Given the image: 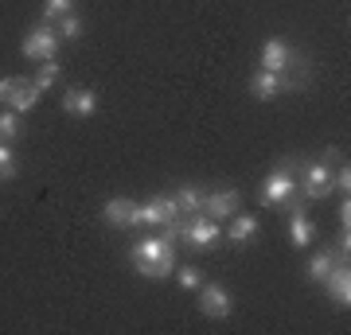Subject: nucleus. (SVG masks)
I'll use <instances>...</instances> for the list:
<instances>
[{"mask_svg":"<svg viewBox=\"0 0 351 335\" xmlns=\"http://www.w3.org/2000/svg\"><path fill=\"white\" fill-rule=\"evenodd\" d=\"M129 265L149 281H164L168 273H176V242H168L160 230H152L149 238H141L129 249Z\"/></svg>","mask_w":351,"mask_h":335,"instance_id":"f257e3e1","label":"nucleus"},{"mask_svg":"<svg viewBox=\"0 0 351 335\" xmlns=\"http://www.w3.org/2000/svg\"><path fill=\"white\" fill-rule=\"evenodd\" d=\"M297 164H301L297 156H285V160L258 184V203H262V207H293V203H301V191H297Z\"/></svg>","mask_w":351,"mask_h":335,"instance_id":"f03ea898","label":"nucleus"},{"mask_svg":"<svg viewBox=\"0 0 351 335\" xmlns=\"http://www.w3.org/2000/svg\"><path fill=\"white\" fill-rule=\"evenodd\" d=\"M59 47H63V39H59V27L55 24H36V27H27L24 39H20V55L32 62H55L59 59Z\"/></svg>","mask_w":351,"mask_h":335,"instance_id":"7ed1b4c3","label":"nucleus"},{"mask_svg":"<svg viewBox=\"0 0 351 335\" xmlns=\"http://www.w3.org/2000/svg\"><path fill=\"white\" fill-rule=\"evenodd\" d=\"M0 106H8V110H16V113L36 110V106H39L36 82L24 78V75H4V78H0Z\"/></svg>","mask_w":351,"mask_h":335,"instance_id":"20e7f679","label":"nucleus"},{"mask_svg":"<svg viewBox=\"0 0 351 335\" xmlns=\"http://www.w3.org/2000/svg\"><path fill=\"white\" fill-rule=\"evenodd\" d=\"M332 168L336 164H304L301 175H297V191H301V199H328L332 191H336V184H332Z\"/></svg>","mask_w":351,"mask_h":335,"instance_id":"39448f33","label":"nucleus"},{"mask_svg":"<svg viewBox=\"0 0 351 335\" xmlns=\"http://www.w3.org/2000/svg\"><path fill=\"white\" fill-rule=\"evenodd\" d=\"M180 242H188L191 249H199V253H207V249L219 242V223L215 219H207V214H188L184 223H180Z\"/></svg>","mask_w":351,"mask_h":335,"instance_id":"423d86ee","label":"nucleus"},{"mask_svg":"<svg viewBox=\"0 0 351 335\" xmlns=\"http://www.w3.org/2000/svg\"><path fill=\"white\" fill-rule=\"evenodd\" d=\"M199 312L207 320H226V316H234V297H230V288L219 285V281H203L199 288Z\"/></svg>","mask_w":351,"mask_h":335,"instance_id":"0eeeda50","label":"nucleus"},{"mask_svg":"<svg viewBox=\"0 0 351 335\" xmlns=\"http://www.w3.org/2000/svg\"><path fill=\"white\" fill-rule=\"evenodd\" d=\"M242 211V191L239 187H215L211 195H203V214L207 219H230V214Z\"/></svg>","mask_w":351,"mask_h":335,"instance_id":"6e6552de","label":"nucleus"},{"mask_svg":"<svg viewBox=\"0 0 351 335\" xmlns=\"http://www.w3.org/2000/svg\"><path fill=\"white\" fill-rule=\"evenodd\" d=\"M101 223L110 226V230H133L137 226V203L125 195L110 199L106 207H101Z\"/></svg>","mask_w":351,"mask_h":335,"instance_id":"1a4fd4ad","label":"nucleus"},{"mask_svg":"<svg viewBox=\"0 0 351 335\" xmlns=\"http://www.w3.org/2000/svg\"><path fill=\"white\" fill-rule=\"evenodd\" d=\"M293 59H297V51L289 47L281 36H274V39H265V47H262V71H274V75H285L289 66H293Z\"/></svg>","mask_w":351,"mask_h":335,"instance_id":"9d476101","label":"nucleus"},{"mask_svg":"<svg viewBox=\"0 0 351 335\" xmlns=\"http://www.w3.org/2000/svg\"><path fill=\"white\" fill-rule=\"evenodd\" d=\"M98 110H101V98L90 86L63 90V113H71V117H94Z\"/></svg>","mask_w":351,"mask_h":335,"instance_id":"9b49d317","label":"nucleus"},{"mask_svg":"<svg viewBox=\"0 0 351 335\" xmlns=\"http://www.w3.org/2000/svg\"><path fill=\"white\" fill-rule=\"evenodd\" d=\"M320 285H324L328 300H332L336 308H351V269H348V261H339Z\"/></svg>","mask_w":351,"mask_h":335,"instance_id":"f8f14e48","label":"nucleus"},{"mask_svg":"<svg viewBox=\"0 0 351 335\" xmlns=\"http://www.w3.org/2000/svg\"><path fill=\"white\" fill-rule=\"evenodd\" d=\"M339 261H348V249H339V246L316 249L313 258H308V265H304V277H308V281H316V285H320V281H324V277L332 273V269H336Z\"/></svg>","mask_w":351,"mask_h":335,"instance_id":"ddd939ff","label":"nucleus"},{"mask_svg":"<svg viewBox=\"0 0 351 335\" xmlns=\"http://www.w3.org/2000/svg\"><path fill=\"white\" fill-rule=\"evenodd\" d=\"M313 234H316V226L308 219V211H304L301 203H293V214H289V238H293V246L308 249L313 246Z\"/></svg>","mask_w":351,"mask_h":335,"instance_id":"4468645a","label":"nucleus"},{"mask_svg":"<svg viewBox=\"0 0 351 335\" xmlns=\"http://www.w3.org/2000/svg\"><path fill=\"white\" fill-rule=\"evenodd\" d=\"M250 94L258 101H274V98H281L285 94V86H281V75H274V71H254L250 75Z\"/></svg>","mask_w":351,"mask_h":335,"instance_id":"2eb2a0df","label":"nucleus"},{"mask_svg":"<svg viewBox=\"0 0 351 335\" xmlns=\"http://www.w3.org/2000/svg\"><path fill=\"white\" fill-rule=\"evenodd\" d=\"M258 230H262V223L254 219V214H230V226H226V238L234 242V246H250L254 238H258Z\"/></svg>","mask_w":351,"mask_h":335,"instance_id":"dca6fc26","label":"nucleus"},{"mask_svg":"<svg viewBox=\"0 0 351 335\" xmlns=\"http://www.w3.org/2000/svg\"><path fill=\"white\" fill-rule=\"evenodd\" d=\"M172 199H176V207H180V214H184V219L203 211V191H199V184H180V187L172 191Z\"/></svg>","mask_w":351,"mask_h":335,"instance_id":"f3484780","label":"nucleus"},{"mask_svg":"<svg viewBox=\"0 0 351 335\" xmlns=\"http://www.w3.org/2000/svg\"><path fill=\"white\" fill-rule=\"evenodd\" d=\"M55 27H59V39H66V43H78V39H82V16L78 12L63 16Z\"/></svg>","mask_w":351,"mask_h":335,"instance_id":"a211bd4d","label":"nucleus"},{"mask_svg":"<svg viewBox=\"0 0 351 335\" xmlns=\"http://www.w3.org/2000/svg\"><path fill=\"white\" fill-rule=\"evenodd\" d=\"M71 12H75V0H43V20L47 24H59Z\"/></svg>","mask_w":351,"mask_h":335,"instance_id":"6ab92c4d","label":"nucleus"},{"mask_svg":"<svg viewBox=\"0 0 351 335\" xmlns=\"http://www.w3.org/2000/svg\"><path fill=\"white\" fill-rule=\"evenodd\" d=\"M16 137H20V113L4 106L0 110V140H16Z\"/></svg>","mask_w":351,"mask_h":335,"instance_id":"aec40b11","label":"nucleus"},{"mask_svg":"<svg viewBox=\"0 0 351 335\" xmlns=\"http://www.w3.org/2000/svg\"><path fill=\"white\" fill-rule=\"evenodd\" d=\"M32 82H36L39 94H43V90H51L55 82H59V62H39V71H36V78H32Z\"/></svg>","mask_w":351,"mask_h":335,"instance_id":"412c9836","label":"nucleus"},{"mask_svg":"<svg viewBox=\"0 0 351 335\" xmlns=\"http://www.w3.org/2000/svg\"><path fill=\"white\" fill-rule=\"evenodd\" d=\"M176 285L184 288V293H195V288L203 285V273L195 265H184V269H176Z\"/></svg>","mask_w":351,"mask_h":335,"instance_id":"4be33fe9","label":"nucleus"},{"mask_svg":"<svg viewBox=\"0 0 351 335\" xmlns=\"http://www.w3.org/2000/svg\"><path fill=\"white\" fill-rule=\"evenodd\" d=\"M16 175V152L8 149V140H0V179H12Z\"/></svg>","mask_w":351,"mask_h":335,"instance_id":"5701e85b","label":"nucleus"},{"mask_svg":"<svg viewBox=\"0 0 351 335\" xmlns=\"http://www.w3.org/2000/svg\"><path fill=\"white\" fill-rule=\"evenodd\" d=\"M339 230H351V203H348V195H343V203H339Z\"/></svg>","mask_w":351,"mask_h":335,"instance_id":"b1692460","label":"nucleus"}]
</instances>
